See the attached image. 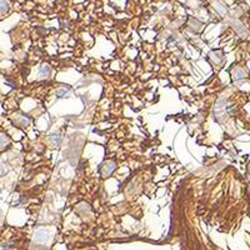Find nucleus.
I'll use <instances>...</instances> for the list:
<instances>
[{
    "instance_id": "f257e3e1",
    "label": "nucleus",
    "mask_w": 250,
    "mask_h": 250,
    "mask_svg": "<svg viewBox=\"0 0 250 250\" xmlns=\"http://www.w3.org/2000/svg\"><path fill=\"white\" fill-rule=\"evenodd\" d=\"M115 170V162L113 160H109V162L104 163L100 168V174H102L103 178H106V176L111 175V173Z\"/></svg>"
},
{
    "instance_id": "f03ea898",
    "label": "nucleus",
    "mask_w": 250,
    "mask_h": 250,
    "mask_svg": "<svg viewBox=\"0 0 250 250\" xmlns=\"http://www.w3.org/2000/svg\"><path fill=\"white\" fill-rule=\"evenodd\" d=\"M34 240L37 243H46L49 240V233L44 229H39V230L35 233Z\"/></svg>"
},
{
    "instance_id": "7ed1b4c3",
    "label": "nucleus",
    "mask_w": 250,
    "mask_h": 250,
    "mask_svg": "<svg viewBox=\"0 0 250 250\" xmlns=\"http://www.w3.org/2000/svg\"><path fill=\"white\" fill-rule=\"evenodd\" d=\"M10 10V3L9 0H0V17L8 14Z\"/></svg>"
},
{
    "instance_id": "20e7f679",
    "label": "nucleus",
    "mask_w": 250,
    "mask_h": 250,
    "mask_svg": "<svg viewBox=\"0 0 250 250\" xmlns=\"http://www.w3.org/2000/svg\"><path fill=\"white\" fill-rule=\"evenodd\" d=\"M50 71H51V69L48 64H44V65H42L39 69L40 78H42V79H44V78H48L49 75H50Z\"/></svg>"
},
{
    "instance_id": "39448f33",
    "label": "nucleus",
    "mask_w": 250,
    "mask_h": 250,
    "mask_svg": "<svg viewBox=\"0 0 250 250\" xmlns=\"http://www.w3.org/2000/svg\"><path fill=\"white\" fill-rule=\"evenodd\" d=\"M247 77V73H245L243 69H234L233 70V78L234 80H240V79H244V78Z\"/></svg>"
},
{
    "instance_id": "423d86ee",
    "label": "nucleus",
    "mask_w": 250,
    "mask_h": 250,
    "mask_svg": "<svg viewBox=\"0 0 250 250\" xmlns=\"http://www.w3.org/2000/svg\"><path fill=\"white\" fill-rule=\"evenodd\" d=\"M9 144H10V139H9L8 135L0 133V150L5 149Z\"/></svg>"
},
{
    "instance_id": "0eeeda50",
    "label": "nucleus",
    "mask_w": 250,
    "mask_h": 250,
    "mask_svg": "<svg viewBox=\"0 0 250 250\" xmlns=\"http://www.w3.org/2000/svg\"><path fill=\"white\" fill-rule=\"evenodd\" d=\"M29 123H30V120H29L28 118L24 117V115H20V117H18L17 119H15V124H18L19 126H26Z\"/></svg>"
},
{
    "instance_id": "6e6552de",
    "label": "nucleus",
    "mask_w": 250,
    "mask_h": 250,
    "mask_svg": "<svg viewBox=\"0 0 250 250\" xmlns=\"http://www.w3.org/2000/svg\"><path fill=\"white\" fill-rule=\"evenodd\" d=\"M210 58L213 59L214 62H220L223 60V55H222V51H211L210 53Z\"/></svg>"
},
{
    "instance_id": "1a4fd4ad",
    "label": "nucleus",
    "mask_w": 250,
    "mask_h": 250,
    "mask_svg": "<svg viewBox=\"0 0 250 250\" xmlns=\"http://www.w3.org/2000/svg\"><path fill=\"white\" fill-rule=\"evenodd\" d=\"M189 25H190V28L195 29V30H199L202 28V23L198 19H194V18L189 19Z\"/></svg>"
},
{
    "instance_id": "9d476101",
    "label": "nucleus",
    "mask_w": 250,
    "mask_h": 250,
    "mask_svg": "<svg viewBox=\"0 0 250 250\" xmlns=\"http://www.w3.org/2000/svg\"><path fill=\"white\" fill-rule=\"evenodd\" d=\"M214 8H215L216 10L220 13V14H225V13H227V8H225V6L223 5L220 1H218V0H215V1H214Z\"/></svg>"
},
{
    "instance_id": "9b49d317",
    "label": "nucleus",
    "mask_w": 250,
    "mask_h": 250,
    "mask_svg": "<svg viewBox=\"0 0 250 250\" xmlns=\"http://www.w3.org/2000/svg\"><path fill=\"white\" fill-rule=\"evenodd\" d=\"M50 143H51V145H54V146H58V145H60V143H62V137H60V135H58V134H54V135H51V137H50Z\"/></svg>"
},
{
    "instance_id": "f8f14e48",
    "label": "nucleus",
    "mask_w": 250,
    "mask_h": 250,
    "mask_svg": "<svg viewBox=\"0 0 250 250\" xmlns=\"http://www.w3.org/2000/svg\"><path fill=\"white\" fill-rule=\"evenodd\" d=\"M66 91L68 90H65V89H60L58 94H59V97H64V94H66Z\"/></svg>"
}]
</instances>
